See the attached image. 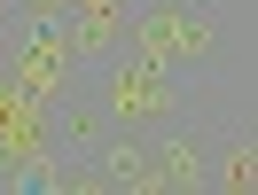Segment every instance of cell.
Masks as SVG:
<instances>
[{
  "label": "cell",
  "instance_id": "obj_1",
  "mask_svg": "<svg viewBox=\"0 0 258 195\" xmlns=\"http://www.w3.org/2000/svg\"><path fill=\"white\" fill-rule=\"evenodd\" d=\"M258 148H250V125H235V133H219V141H211V179H204V187H227V195H235V187H250V172H258Z\"/></svg>",
  "mask_w": 258,
  "mask_h": 195
}]
</instances>
